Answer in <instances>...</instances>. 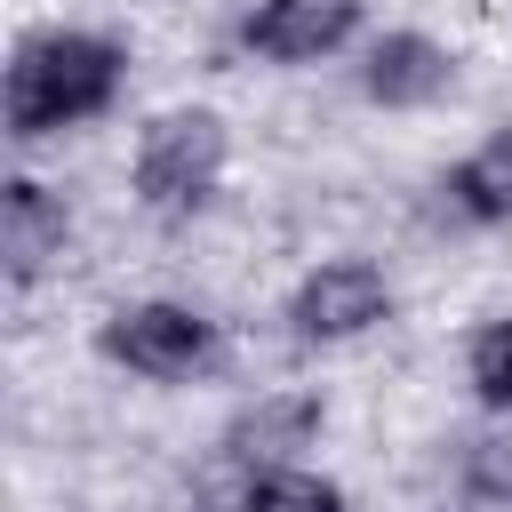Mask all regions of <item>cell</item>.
<instances>
[{
	"mask_svg": "<svg viewBox=\"0 0 512 512\" xmlns=\"http://www.w3.org/2000/svg\"><path fill=\"white\" fill-rule=\"evenodd\" d=\"M120 72H128V56L104 32H32L8 64V136L40 144L56 128L96 120L120 96Z\"/></svg>",
	"mask_w": 512,
	"mask_h": 512,
	"instance_id": "1",
	"label": "cell"
},
{
	"mask_svg": "<svg viewBox=\"0 0 512 512\" xmlns=\"http://www.w3.org/2000/svg\"><path fill=\"white\" fill-rule=\"evenodd\" d=\"M224 176V120L216 112H168L136 144V200L152 216H192Z\"/></svg>",
	"mask_w": 512,
	"mask_h": 512,
	"instance_id": "2",
	"label": "cell"
},
{
	"mask_svg": "<svg viewBox=\"0 0 512 512\" xmlns=\"http://www.w3.org/2000/svg\"><path fill=\"white\" fill-rule=\"evenodd\" d=\"M104 360H120L128 376L176 384L216 360V320H200L192 304H128L104 320Z\"/></svg>",
	"mask_w": 512,
	"mask_h": 512,
	"instance_id": "3",
	"label": "cell"
},
{
	"mask_svg": "<svg viewBox=\"0 0 512 512\" xmlns=\"http://www.w3.org/2000/svg\"><path fill=\"white\" fill-rule=\"evenodd\" d=\"M384 312H392V288H384V272H376V264H360V256L304 272V280H296V296H288V328H296L304 344H344V336L376 328Z\"/></svg>",
	"mask_w": 512,
	"mask_h": 512,
	"instance_id": "4",
	"label": "cell"
},
{
	"mask_svg": "<svg viewBox=\"0 0 512 512\" xmlns=\"http://www.w3.org/2000/svg\"><path fill=\"white\" fill-rule=\"evenodd\" d=\"M360 32V0H256L240 16V48L264 64H320Z\"/></svg>",
	"mask_w": 512,
	"mask_h": 512,
	"instance_id": "5",
	"label": "cell"
},
{
	"mask_svg": "<svg viewBox=\"0 0 512 512\" xmlns=\"http://www.w3.org/2000/svg\"><path fill=\"white\" fill-rule=\"evenodd\" d=\"M448 48L440 40H424V32H384L376 48H368V64H360V88H368V104H384V112H416V104H432L440 88H448Z\"/></svg>",
	"mask_w": 512,
	"mask_h": 512,
	"instance_id": "6",
	"label": "cell"
},
{
	"mask_svg": "<svg viewBox=\"0 0 512 512\" xmlns=\"http://www.w3.org/2000/svg\"><path fill=\"white\" fill-rule=\"evenodd\" d=\"M0 248H8V272L32 280V272L64 248V200H56L48 184L16 176V184L0 192Z\"/></svg>",
	"mask_w": 512,
	"mask_h": 512,
	"instance_id": "7",
	"label": "cell"
},
{
	"mask_svg": "<svg viewBox=\"0 0 512 512\" xmlns=\"http://www.w3.org/2000/svg\"><path fill=\"white\" fill-rule=\"evenodd\" d=\"M448 200H456L472 224H512V128H496L472 160H456Z\"/></svg>",
	"mask_w": 512,
	"mask_h": 512,
	"instance_id": "8",
	"label": "cell"
},
{
	"mask_svg": "<svg viewBox=\"0 0 512 512\" xmlns=\"http://www.w3.org/2000/svg\"><path fill=\"white\" fill-rule=\"evenodd\" d=\"M312 424H320V408H312V400H264L256 416H240V424H232V448H240V456H288V448H304V440H312Z\"/></svg>",
	"mask_w": 512,
	"mask_h": 512,
	"instance_id": "9",
	"label": "cell"
},
{
	"mask_svg": "<svg viewBox=\"0 0 512 512\" xmlns=\"http://www.w3.org/2000/svg\"><path fill=\"white\" fill-rule=\"evenodd\" d=\"M240 512H344V496H336L328 480H312V472L272 464V472H256V480H248Z\"/></svg>",
	"mask_w": 512,
	"mask_h": 512,
	"instance_id": "10",
	"label": "cell"
},
{
	"mask_svg": "<svg viewBox=\"0 0 512 512\" xmlns=\"http://www.w3.org/2000/svg\"><path fill=\"white\" fill-rule=\"evenodd\" d=\"M472 392L488 408H512V320H496V328L472 336Z\"/></svg>",
	"mask_w": 512,
	"mask_h": 512,
	"instance_id": "11",
	"label": "cell"
}]
</instances>
